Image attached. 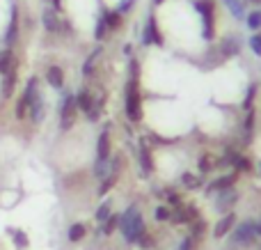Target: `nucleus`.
I'll return each instance as SVG.
<instances>
[{
	"mask_svg": "<svg viewBox=\"0 0 261 250\" xmlns=\"http://www.w3.org/2000/svg\"><path fill=\"white\" fill-rule=\"evenodd\" d=\"M21 37V12H18V5L12 2L9 7V23L5 28V48H14Z\"/></svg>",
	"mask_w": 261,
	"mask_h": 250,
	"instance_id": "5",
	"label": "nucleus"
},
{
	"mask_svg": "<svg viewBox=\"0 0 261 250\" xmlns=\"http://www.w3.org/2000/svg\"><path fill=\"white\" fill-rule=\"evenodd\" d=\"M28 246V236L23 232H16V248H26Z\"/></svg>",
	"mask_w": 261,
	"mask_h": 250,
	"instance_id": "36",
	"label": "nucleus"
},
{
	"mask_svg": "<svg viewBox=\"0 0 261 250\" xmlns=\"http://www.w3.org/2000/svg\"><path fill=\"white\" fill-rule=\"evenodd\" d=\"M46 83L53 87V90H62L64 87V69H62L60 64H51L48 69H46Z\"/></svg>",
	"mask_w": 261,
	"mask_h": 250,
	"instance_id": "16",
	"label": "nucleus"
},
{
	"mask_svg": "<svg viewBox=\"0 0 261 250\" xmlns=\"http://www.w3.org/2000/svg\"><path fill=\"white\" fill-rule=\"evenodd\" d=\"M39 18H42V28L48 32V35H60L62 21H60V14H58L53 7H42Z\"/></svg>",
	"mask_w": 261,
	"mask_h": 250,
	"instance_id": "10",
	"label": "nucleus"
},
{
	"mask_svg": "<svg viewBox=\"0 0 261 250\" xmlns=\"http://www.w3.org/2000/svg\"><path fill=\"white\" fill-rule=\"evenodd\" d=\"M222 2H225L227 12H229L236 21H243V18L247 16V14H245V2L243 0H222Z\"/></svg>",
	"mask_w": 261,
	"mask_h": 250,
	"instance_id": "23",
	"label": "nucleus"
},
{
	"mask_svg": "<svg viewBox=\"0 0 261 250\" xmlns=\"http://www.w3.org/2000/svg\"><path fill=\"white\" fill-rule=\"evenodd\" d=\"M250 48H252L254 55H261V35H254L250 39Z\"/></svg>",
	"mask_w": 261,
	"mask_h": 250,
	"instance_id": "35",
	"label": "nucleus"
},
{
	"mask_svg": "<svg viewBox=\"0 0 261 250\" xmlns=\"http://www.w3.org/2000/svg\"><path fill=\"white\" fill-rule=\"evenodd\" d=\"M101 16L105 21V28H108V32H119L124 26V16L117 12V9H103L101 12Z\"/></svg>",
	"mask_w": 261,
	"mask_h": 250,
	"instance_id": "15",
	"label": "nucleus"
},
{
	"mask_svg": "<svg viewBox=\"0 0 261 250\" xmlns=\"http://www.w3.org/2000/svg\"><path fill=\"white\" fill-rule=\"evenodd\" d=\"M51 7L55 9V12H58V14H60L62 9H64V0H51Z\"/></svg>",
	"mask_w": 261,
	"mask_h": 250,
	"instance_id": "37",
	"label": "nucleus"
},
{
	"mask_svg": "<svg viewBox=\"0 0 261 250\" xmlns=\"http://www.w3.org/2000/svg\"><path fill=\"white\" fill-rule=\"evenodd\" d=\"M135 5H138V0H119V5L115 9H117L122 16H126V14H130V12L135 9Z\"/></svg>",
	"mask_w": 261,
	"mask_h": 250,
	"instance_id": "32",
	"label": "nucleus"
},
{
	"mask_svg": "<svg viewBox=\"0 0 261 250\" xmlns=\"http://www.w3.org/2000/svg\"><path fill=\"white\" fill-rule=\"evenodd\" d=\"M195 12L202 16V37L206 42L216 39V0H195Z\"/></svg>",
	"mask_w": 261,
	"mask_h": 250,
	"instance_id": "3",
	"label": "nucleus"
},
{
	"mask_svg": "<svg viewBox=\"0 0 261 250\" xmlns=\"http://www.w3.org/2000/svg\"><path fill=\"white\" fill-rule=\"evenodd\" d=\"M28 117H30V122H32L35 126L44 122V117H46V96H44V92H39V94H37L35 99H32Z\"/></svg>",
	"mask_w": 261,
	"mask_h": 250,
	"instance_id": "13",
	"label": "nucleus"
},
{
	"mask_svg": "<svg viewBox=\"0 0 261 250\" xmlns=\"http://www.w3.org/2000/svg\"><path fill=\"white\" fill-rule=\"evenodd\" d=\"M18 69H21V60L2 76V80H0V94H2V99H12V96H14V90H16V85H18Z\"/></svg>",
	"mask_w": 261,
	"mask_h": 250,
	"instance_id": "9",
	"label": "nucleus"
},
{
	"mask_svg": "<svg viewBox=\"0 0 261 250\" xmlns=\"http://www.w3.org/2000/svg\"><path fill=\"white\" fill-rule=\"evenodd\" d=\"M138 163H140V170L145 177L154 174V154H151V147L145 138L140 140V149H138Z\"/></svg>",
	"mask_w": 261,
	"mask_h": 250,
	"instance_id": "11",
	"label": "nucleus"
},
{
	"mask_svg": "<svg viewBox=\"0 0 261 250\" xmlns=\"http://www.w3.org/2000/svg\"><path fill=\"white\" fill-rule=\"evenodd\" d=\"M92 32H94V39H96V42H105V37L110 35V32H108V28H105L103 16H101V18H96L94 30H92Z\"/></svg>",
	"mask_w": 261,
	"mask_h": 250,
	"instance_id": "29",
	"label": "nucleus"
},
{
	"mask_svg": "<svg viewBox=\"0 0 261 250\" xmlns=\"http://www.w3.org/2000/svg\"><path fill=\"white\" fill-rule=\"evenodd\" d=\"M140 42L145 48H151V46H163L165 39L160 35V28H158V21L154 14H149L147 16V23H145V30H142V37H140Z\"/></svg>",
	"mask_w": 261,
	"mask_h": 250,
	"instance_id": "6",
	"label": "nucleus"
},
{
	"mask_svg": "<svg viewBox=\"0 0 261 250\" xmlns=\"http://www.w3.org/2000/svg\"><path fill=\"white\" fill-rule=\"evenodd\" d=\"M163 2H165V0H154V5H163Z\"/></svg>",
	"mask_w": 261,
	"mask_h": 250,
	"instance_id": "39",
	"label": "nucleus"
},
{
	"mask_svg": "<svg viewBox=\"0 0 261 250\" xmlns=\"http://www.w3.org/2000/svg\"><path fill=\"white\" fill-rule=\"evenodd\" d=\"M195 246H197V241H195L190 234H188V236H186V239L179 243V248H176V250H195Z\"/></svg>",
	"mask_w": 261,
	"mask_h": 250,
	"instance_id": "34",
	"label": "nucleus"
},
{
	"mask_svg": "<svg viewBox=\"0 0 261 250\" xmlns=\"http://www.w3.org/2000/svg\"><path fill=\"white\" fill-rule=\"evenodd\" d=\"M73 96H76V106H78V112H83V115H85V112L96 104V94L92 92V90H89V87H80V90H78V92H76Z\"/></svg>",
	"mask_w": 261,
	"mask_h": 250,
	"instance_id": "14",
	"label": "nucleus"
},
{
	"mask_svg": "<svg viewBox=\"0 0 261 250\" xmlns=\"http://www.w3.org/2000/svg\"><path fill=\"white\" fill-rule=\"evenodd\" d=\"M218 168V161L216 156L211 154V152H204V154H200V158H197V170H200V177H206V174H211L213 170Z\"/></svg>",
	"mask_w": 261,
	"mask_h": 250,
	"instance_id": "21",
	"label": "nucleus"
},
{
	"mask_svg": "<svg viewBox=\"0 0 261 250\" xmlns=\"http://www.w3.org/2000/svg\"><path fill=\"white\" fill-rule=\"evenodd\" d=\"M236 177H238V172H232V174H225V177H218V179H213L206 186V195H213L216 190H225V188H232L234 186Z\"/></svg>",
	"mask_w": 261,
	"mask_h": 250,
	"instance_id": "20",
	"label": "nucleus"
},
{
	"mask_svg": "<svg viewBox=\"0 0 261 250\" xmlns=\"http://www.w3.org/2000/svg\"><path fill=\"white\" fill-rule=\"evenodd\" d=\"M119 230L124 234V241L126 243H135L140 241V236L147 232V225H145V218L140 214L138 204H129L126 211L119 216Z\"/></svg>",
	"mask_w": 261,
	"mask_h": 250,
	"instance_id": "1",
	"label": "nucleus"
},
{
	"mask_svg": "<svg viewBox=\"0 0 261 250\" xmlns=\"http://www.w3.org/2000/svg\"><path fill=\"white\" fill-rule=\"evenodd\" d=\"M16 62L18 58H16V53H14V48H0V78L5 76Z\"/></svg>",
	"mask_w": 261,
	"mask_h": 250,
	"instance_id": "22",
	"label": "nucleus"
},
{
	"mask_svg": "<svg viewBox=\"0 0 261 250\" xmlns=\"http://www.w3.org/2000/svg\"><path fill=\"white\" fill-rule=\"evenodd\" d=\"M254 94H257V85H252L250 90H247V94H245V101H243V110H250V108H252Z\"/></svg>",
	"mask_w": 261,
	"mask_h": 250,
	"instance_id": "33",
	"label": "nucleus"
},
{
	"mask_svg": "<svg viewBox=\"0 0 261 250\" xmlns=\"http://www.w3.org/2000/svg\"><path fill=\"white\" fill-rule=\"evenodd\" d=\"M252 2H261V0H252Z\"/></svg>",
	"mask_w": 261,
	"mask_h": 250,
	"instance_id": "40",
	"label": "nucleus"
},
{
	"mask_svg": "<svg viewBox=\"0 0 261 250\" xmlns=\"http://www.w3.org/2000/svg\"><path fill=\"white\" fill-rule=\"evenodd\" d=\"M234 220H236V214L234 211H227V214L218 220L216 230H213V239H222L227 232H232V230H234Z\"/></svg>",
	"mask_w": 261,
	"mask_h": 250,
	"instance_id": "18",
	"label": "nucleus"
},
{
	"mask_svg": "<svg viewBox=\"0 0 261 250\" xmlns=\"http://www.w3.org/2000/svg\"><path fill=\"white\" fill-rule=\"evenodd\" d=\"M58 112H60V131L62 133H67V131H71L76 126V122H78V106H76L73 92H64V94H62Z\"/></svg>",
	"mask_w": 261,
	"mask_h": 250,
	"instance_id": "4",
	"label": "nucleus"
},
{
	"mask_svg": "<svg viewBox=\"0 0 261 250\" xmlns=\"http://www.w3.org/2000/svg\"><path fill=\"white\" fill-rule=\"evenodd\" d=\"M124 55H126V58L133 55V44H124Z\"/></svg>",
	"mask_w": 261,
	"mask_h": 250,
	"instance_id": "38",
	"label": "nucleus"
},
{
	"mask_svg": "<svg viewBox=\"0 0 261 250\" xmlns=\"http://www.w3.org/2000/svg\"><path fill=\"white\" fill-rule=\"evenodd\" d=\"M124 112L130 124H140L142 122V94H140V76L126 78V87H124Z\"/></svg>",
	"mask_w": 261,
	"mask_h": 250,
	"instance_id": "2",
	"label": "nucleus"
},
{
	"mask_svg": "<svg viewBox=\"0 0 261 250\" xmlns=\"http://www.w3.org/2000/svg\"><path fill=\"white\" fill-rule=\"evenodd\" d=\"M181 186L183 188H188V190H195V188H200L202 184H204V177H195L192 172H183L181 174Z\"/></svg>",
	"mask_w": 261,
	"mask_h": 250,
	"instance_id": "25",
	"label": "nucleus"
},
{
	"mask_svg": "<svg viewBox=\"0 0 261 250\" xmlns=\"http://www.w3.org/2000/svg\"><path fill=\"white\" fill-rule=\"evenodd\" d=\"M115 230H119V214H110L103 223H101V232H103L105 236H110Z\"/></svg>",
	"mask_w": 261,
	"mask_h": 250,
	"instance_id": "26",
	"label": "nucleus"
},
{
	"mask_svg": "<svg viewBox=\"0 0 261 250\" xmlns=\"http://www.w3.org/2000/svg\"><path fill=\"white\" fill-rule=\"evenodd\" d=\"M218 53L222 55V60H229V58H234V55H238V51H241V42H238V37L234 35H227L225 39H220V44L216 46Z\"/></svg>",
	"mask_w": 261,
	"mask_h": 250,
	"instance_id": "12",
	"label": "nucleus"
},
{
	"mask_svg": "<svg viewBox=\"0 0 261 250\" xmlns=\"http://www.w3.org/2000/svg\"><path fill=\"white\" fill-rule=\"evenodd\" d=\"M110 124H105L103 131L96 138V161H108L113 154V136H110Z\"/></svg>",
	"mask_w": 261,
	"mask_h": 250,
	"instance_id": "8",
	"label": "nucleus"
},
{
	"mask_svg": "<svg viewBox=\"0 0 261 250\" xmlns=\"http://www.w3.org/2000/svg\"><path fill=\"white\" fill-rule=\"evenodd\" d=\"M245 23H247L250 30H259L261 28V9H254L252 14H247V16H245Z\"/></svg>",
	"mask_w": 261,
	"mask_h": 250,
	"instance_id": "31",
	"label": "nucleus"
},
{
	"mask_svg": "<svg viewBox=\"0 0 261 250\" xmlns=\"http://www.w3.org/2000/svg\"><path fill=\"white\" fill-rule=\"evenodd\" d=\"M254 241H257L254 220H241L232 232V246H250Z\"/></svg>",
	"mask_w": 261,
	"mask_h": 250,
	"instance_id": "7",
	"label": "nucleus"
},
{
	"mask_svg": "<svg viewBox=\"0 0 261 250\" xmlns=\"http://www.w3.org/2000/svg\"><path fill=\"white\" fill-rule=\"evenodd\" d=\"M110 214H113V202H103V204H101V207L94 211L96 223H103V220H105V218H108Z\"/></svg>",
	"mask_w": 261,
	"mask_h": 250,
	"instance_id": "30",
	"label": "nucleus"
},
{
	"mask_svg": "<svg viewBox=\"0 0 261 250\" xmlns=\"http://www.w3.org/2000/svg\"><path fill=\"white\" fill-rule=\"evenodd\" d=\"M220 195L216 198V207L220 209V211H227L229 207H234V202L238 200V193H236V188L232 186V188H225V190H218Z\"/></svg>",
	"mask_w": 261,
	"mask_h": 250,
	"instance_id": "19",
	"label": "nucleus"
},
{
	"mask_svg": "<svg viewBox=\"0 0 261 250\" xmlns=\"http://www.w3.org/2000/svg\"><path fill=\"white\" fill-rule=\"evenodd\" d=\"M117 172H119V170H117ZM117 172H110L105 179H101V186H99V190H96L99 198H103L105 193H110V190L115 188V184H117V179H119V174Z\"/></svg>",
	"mask_w": 261,
	"mask_h": 250,
	"instance_id": "24",
	"label": "nucleus"
},
{
	"mask_svg": "<svg viewBox=\"0 0 261 250\" xmlns=\"http://www.w3.org/2000/svg\"><path fill=\"white\" fill-rule=\"evenodd\" d=\"M83 236H85V223H71V227H69V241L71 243H78V241H83Z\"/></svg>",
	"mask_w": 261,
	"mask_h": 250,
	"instance_id": "28",
	"label": "nucleus"
},
{
	"mask_svg": "<svg viewBox=\"0 0 261 250\" xmlns=\"http://www.w3.org/2000/svg\"><path fill=\"white\" fill-rule=\"evenodd\" d=\"M103 55V46H96L94 51L87 55V60L83 62V78H92L96 74V62H99V58Z\"/></svg>",
	"mask_w": 261,
	"mask_h": 250,
	"instance_id": "17",
	"label": "nucleus"
},
{
	"mask_svg": "<svg viewBox=\"0 0 261 250\" xmlns=\"http://www.w3.org/2000/svg\"><path fill=\"white\" fill-rule=\"evenodd\" d=\"M154 218H156L158 223H172V207L158 204V207L154 209Z\"/></svg>",
	"mask_w": 261,
	"mask_h": 250,
	"instance_id": "27",
	"label": "nucleus"
}]
</instances>
